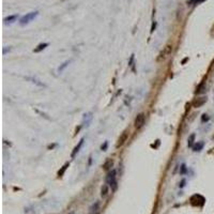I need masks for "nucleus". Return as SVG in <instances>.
<instances>
[{"label": "nucleus", "mask_w": 214, "mask_h": 214, "mask_svg": "<svg viewBox=\"0 0 214 214\" xmlns=\"http://www.w3.org/2000/svg\"><path fill=\"white\" fill-rule=\"evenodd\" d=\"M68 166H69V164H66V165H64V166H63L62 170H61V171H59V172H58L59 177H61V176H62V175H63V172H64V171H66V167H68Z\"/></svg>", "instance_id": "nucleus-7"}, {"label": "nucleus", "mask_w": 214, "mask_h": 214, "mask_svg": "<svg viewBox=\"0 0 214 214\" xmlns=\"http://www.w3.org/2000/svg\"><path fill=\"white\" fill-rule=\"evenodd\" d=\"M45 46H46V44H44V45H40V46H39V47H40V48H38V49H34V52H39V50H41V49H42V48L45 47Z\"/></svg>", "instance_id": "nucleus-8"}, {"label": "nucleus", "mask_w": 214, "mask_h": 214, "mask_svg": "<svg viewBox=\"0 0 214 214\" xmlns=\"http://www.w3.org/2000/svg\"><path fill=\"white\" fill-rule=\"evenodd\" d=\"M113 164H114V161L113 160L106 161V162L104 163V165H103V168L105 169V170H108V169L110 168L111 166H113Z\"/></svg>", "instance_id": "nucleus-5"}, {"label": "nucleus", "mask_w": 214, "mask_h": 214, "mask_svg": "<svg viewBox=\"0 0 214 214\" xmlns=\"http://www.w3.org/2000/svg\"><path fill=\"white\" fill-rule=\"evenodd\" d=\"M128 130H126V131H124L123 133H122V135L119 137V139H118V141H117V144H116V147L117 148H120L121 146H123L124 144V142L126 141V139H127V137H128Z\"/></svg>", "instance_id": "nucleus-3"}, {"label": "nucleus", "mask_w": 214, "mask_h": 214, "mask_svg": "<svg viewBox=\"0 0 214 214\" xmlns=\"http://www.w3.org/2000/svg\"><path fill=\"white\" fill-rule=\"evenodd\" d=\"M144 121H146V115L144 113L137 115V117L135 118V122H134V126H135L136 130H139L144 126Z\"/></svg>", "instance_id": "nucleus-2"}, {"label": "nucleus", "mask_w": 214, "mask_h": 214, "mask_svg": "<svg viewBox=\"0 0 214 214\" xmlns=\"http://www.w3.org/2000/svg\"><path fill=\"white\" fill-rule=\"evenodd\" d=\"M172 49H174V47H172V45L171 44H167L166 46H165L164 48H163V50L160 53V55H158V57L156 58V61L158 62H161V61L165 60V59L167 58V57L169 56V55L172 53Z\"/></svg>", "instance_id": "nucleus-1"}, {"label": "nucleus", "mask_w": 214, "mask_h": 214, "mask_svg": "<svg viewBox=\"0 0 214 214\" xmlns=\"http://www.w3.org/2000/svg\"><path fill=\"white\" fill-rule=\"evenodd\" d=\"M206 101H207V99L206 97H200V99H197V100H195L194 102H193V106L194 107H200V106H202L203 104L206 103Z\"/></svg>", "instance_id": "nucleus-4"}, {"label": "nucleus", "mask_w": 214, "mask_h": 214, "mask_svg": "<svg viewBox=\"0 0 214 214\" xmlns=\"http://www.w3.org/2000/svg\"><path fill=\"white\" fill-rule=\"evenodd\" d=\"M101 195L102 197H106L107 195H108V186L107 185H103L102 186V189H101Z\"/></svg>", "instance_id": "nucleus-6"}]
</instances>
